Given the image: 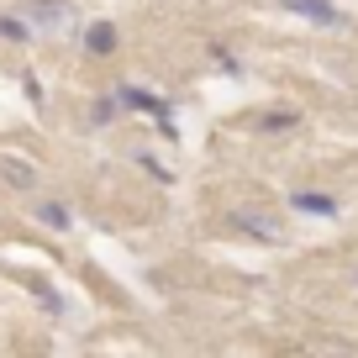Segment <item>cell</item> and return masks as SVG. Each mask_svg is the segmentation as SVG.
Here are the masks:
<instances>
[{
	"label": "cell",
	"mask_w": 358,
	"mask_h": 358,
	"mask_svg": "<svg viewBox=\"0 0 358 358\" xmlns=\"http://www.w3.org/2000/svg\"><path fill=\"white\" fill-rule=\"evenodd\" d=\"M22 11L37 22V32H58V27H69V0H22Z\"/></svg>",
	"instance_id": "6da1fadb"
},
{
	"label": "cell",
	"mask_w": 358,
	"mask_h": 358,
	"mask_svg": "<svg viewBox=\"0 0 358 358\" xmlns=\"http://www.w3.org/2000/svg\"><path fill=\"white\" fill-rule=\"evenodd\" d=\"M290 206H295V211H306V216H337V211H343L337 195H322V190H295Z\"/></svg>",
	"instance_id": "7a4b0ae2"
},
{
	"label": "cell",
	"mask_w": 358,
	"mask_h": 358,
	"mask_svg": "<svg viewBox=\"0 0 358 358\" xmlns=\"http://www.w3.org/2000/svg\"><path fill=\"white\" fill-rule=\"evenodd\" d=\"M232 227H243V232H253V237H268V243H280V222H268V216H258V211H232Z\"/></svg>",
	"instance_id": "3957f363"
},
{
	"label": "cell",
	"mask_w": 358,
	"mask_h": 358,
	"mask_svg": "<svg viewBox=\"0 0 358 358\" xmlns=\"http://www.w3.org/2000/svg\"><path fill=\"white\" fill-rule=\"evenodd\" d=\"M285 6H290V11H301V16H311V22H343V11H337V6H327V0H285Z\"/></svg>",
	"instance_id": "277c9868"
},
{
	"label": "cell",
	"mask_w": 358,
	"mask_h": 358,
	"mask_svg": "<svg viewBox=\"0 0 358 358\" xmlns=\"http://www.w3.org/2000/svg\"><path fill=\"white\" fill-rule=\"evenodd\" d=\"M0 179H6V185H16V190H27L37 174H32V164H22V158L11 153V158H0Z\"/></svg>",
	"instance_id": "5b68a950"
},
{
	"label": "cell",
	"mask_w": 358,
	"mask_h": 358,
	"mask_svg": "<svg viewBox=\"0 0 358 358\" xmlns=\"http://www.w3.org/2000/svg\"><path fill=\"white\" fill-rule=\"evenodd\" d=\"M0 37H11V43H32V27L22 16H0Z\"/></svg>",
	"instance_id": "8992f818"
},
{
	"label": "cell",
	"mask_w": 358,
	"mask_h": 358,
	"mask_svg": "<svg viewBox=\"0 0 358 358\" xmlns=\"http://www.w3.org/2000/svg\"><path fill=\"white\" fill-rule=\"evenodd\" d=\"M90 48H95V53H111V48H116V32H111V27H90Z\"/></svg>",
	"instance_id": "52a82bcc"
},
{
	"label": "cell",
	"mask_w": 358,
	"mask_h": 358,
	"mask_svg": "<svg viewBox=\"0 0 358 358\" xmlns=\"http://www.w3.org/2000/svg\"><path fill=\"white\" fill-rule=\"evenodd\" d=\"M37 216H43L48 227H69V211H64V206H37Z\"/></svg>",
	"instance_id": "ba28073f"
},
{
	"label": "cell",
	"mask_w": 358,
	"mask_h": 358,
	"mask_svg": "<svg viewBox=\"0 0 358 358\" xmlns=\"http://www.w3.org/2000/svg\"><path fill=\"white\" fill-rule=\"evenodd\" d=\"M285 127H295V111H274L264 122V132H285Z\"/></svg>",
	"instance_id": "9c48e42d"
}]
</instances>
